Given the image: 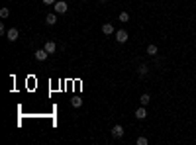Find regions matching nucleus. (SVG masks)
<instances>
[{"instance_id": "obj_1", "label": "nucleus", "mask_w": 196, "mask_h": 145, "mask_svg": "<svg viewBox=\"0 0 196 145\" xmlns=\"http://www.w3.org/2000/svg\"><path fill=\"white\" fill-rule=\"evenodd\" d=\"M53 8H55V14H65L67 8H69V4H67L65 0H57V2L53 4Z\"/></svg>"}, {"instance_id": "obj_2", "label": "nucleus", "mask_w": 196, "mask_h": 145, "mask_svg": "<svg viewBox=\"0 0 196 145\" xmlns=\"http://www.w3.org/2000/svg\"><path fill=\"white\" fill-rule=\"evenodd\" d=\"M114 35H116V41H118V43H126V41L130 39V37H128V31H126V30H118Z\"/></svg>"}, {"instance_id": "obj_3", "label": "nucleus", "mask_w": 196, "mask_h": 145, "mask_svg": "<svg viewBox=\"0 0 196 145\" xmlns=\"http://www.w3.org/2000/svg\"><path fill=\"white\" fill-rule=\"evenodd\" d=\"M18 35H20V31L16 30V28H10V30L6 31V39L8 41H16V39H18Z\"/></svg>"}, {"instance_id": "obj_4", "label": "nucleus", "mask_w": 196, "mask_h": 145, "mask_svg": "<svg viewBox=\"0 0 196 145\" xmlns=\"http://www.w3.org/2000/svg\"><path fill=\"white\" fill-rule=\"evenodd\" d=\"M102 34H104V35H112V34H116L114 26H112V24H104V26H102Z\"/></svg>"}, {"instance_id": "obj_5", "label": "nucleus", "mask_w": 196, "mask_h": 145, "mask_svg": "<svg viewBox=\"0 0 196 145\" xmlns=\"http://www.w3.org/2000/svg\"><path fill=\"white\" fill-rule=\"evenodd\" d=\"M112 135H114V137H124V127L122 126H114L112 127Z\"/></svg>"}, {"instance_id": "obj_6", "label": "nucleus", "mask_w": 196, "mask_h": 145, "mask_svg": "<svg viewBox=\"0 0 196 145\" xmlns=\"http://www.w3.org/2000/svg\"><path fill=\"white\" fill-rule=\"evenodd\" d=\"M55 22H57V14H55V12L45 16V24H47V26H55Z\"/></svg>"}, {"instance_id": "obj_7", "label": "nucleus", "mask_w": 196, "mask_h": 145, "mask_svg": "<svg viewBox=\"0 0 196 145\" xmlns=\"http://www.w3.org/2000/svg\"><path fill=\"white\" fill-rule=\"evenodd\" d=\"M47 55H49V53L45 51V49H37V51H35V59L37 61H45V59H47Z\"/></svg>"}, {"instance_id": "obj_8", "label": "nucleus", "mask_w": 196, "mask_h": 145, "mask_svg": "<svg viewBox=\"0 0 196 145\" xmlns=\"http://www.w3.org/2000/svg\"><path fill=\"white\" fill-rule=\"evenodd\" d=\"M43 49H45L47 53H55V51H57V45H55V41H47Z\"/></svg>"}, {"instance_id": "obj_9", "label": "nucleus", "mask_w": 196, "mask_h": 145, "mask_svg": "<svg viewBox=\"0 0 196 145\" xmlns=\"http://www.w3.org/2000/svg\"><path fill=\"white\" fill-rule=\"evenodd\" d=\"M147 73H149V65L141 63V65H139V69H137V74H139V77H145Z\"/></svg>"}, {"instance_id": "obj_10", "label": "nucleus", "mask_w": 196, "mask_h": 145, "mask_svg": "<svg viewBox=\"0 0 196 145\" xmlns=\"http://www.w3.org/2000/svg\"><path fill=\"white\" fill-rule=\"evenodd\" d=\"M135 118H137V120H143V118H147V112H145V108H143V106L135 110Z\"/></svg>"}, {"instance_id": "obj_11", "label": "nucleus", "mask_w": 196, "mask_h": 145, "mask_svg": "<svg viewBox=\"0 0 196 145\" xmlns=\"http://www.w3.org/2000/svg\"><path fill=\"white\" fill-rule=\"evenodd\" d=\"M139 102H141V106H147L149 102H151V96H149V94H141Z\"/></svg>"}, {"instance_id": "obj_12", "label": "nucleus", "mask_w": 196, "mask_h": 145, "mask_svg": "<svg viewBox=\"0 0 196 145\" xmlns=\"http://www.w3.org/2000/svg\"><path fill=\"white\" fill-rule=\"evenodd\" d=\"M71 104H73L75 108H81V106H82V98L81 96H75L73 100H71Z\"/></svg>"}, {"instance_id": "obj_13", "label": "nucleus", "mask_w": 196, "mask_h": 145, "mask_svg": "<svg viewBox=\"0 0 196 145\" xmlns=\"http://www.w3.org/2000/svg\"><path fill=\"white\" fill-rule=\"evenodd\" d=\"M147 55H151V57H155L157 55V45H147Z\"/></svg>"}, {"instance_id": "obj_14", "label": "nucleus", "mask_w": 196, "mask_h": 145, "mask_svg": "<svg viewBox=\"0 0 196 145\" xmlns=\"http://www.w3.org/2000/svg\"><path fill=\"white\" fill-rule=\"evenodd\" d=\"M130 20V14L128 12H120V22H128Z\"/></svg>"}, {"instance_id": "obj_15", "label": "nucleus", "mask_w": 196, "mask_h": 145, "mask_svg": "<svg viewBox=\"0 0 196 145\" xmlns=\"http://www.w3.org/2000/svg\"><path fill=\"white\" fill-rule=\"evenodd\" d=\"M8 16H10V10H8V8H2V10H0V18H8Z\"/></svg>"}, {"instance_id": "obj_16", "label": "nucleus", "mask_w": 196, "mask_h": 145, "mask_svg": "<svg viewBox=\"0 0 196 145\" xmlns=\"http://www.w3.org/2000/svg\"><path fill=\"white\" fill-rule=\"evenodd\" d=\"M137 145H147V137H137Z\"/></svg>"}, {"instance_id": "obj_17", "label": "nucleus", "mask_w": 196, "mask_h": 145, "mask_svg": "<svg viewBox=\"0 0 196 145\" xmlns=\"http://www.w3.org/2000/svg\"><path fill=\"white\" fill-rule=\"evenodd\" d=\"M57 0H43V4H55Z\"/></svg>"}, {"instance_id": "obj_18", "label": "nucleus", "mask_w": 196, "mask_h": 145, "mask_svg": "<svg viewBox=\"0 0 196 145\" xmlns=\"http://www.w3.org/2000/svg\"><path fill=\"white\" fill-rule=\"evenodd\" d=\"M100 2H106V0H100Z\"/></svg>"}, {"instance_id": "obj_19", "label": "nucleus", "mask_w": 196, "mask_h": 145, "mask_svg": "<svg viewBox=\"0 0 196 145\" xmlns=\"http://www.w3.org/2000/svg\"><path fill=\"white\" fill-rule=\"evenodd\" d=\"M81 2H86V0H81Z\"/></svg>"}]
</instances>
